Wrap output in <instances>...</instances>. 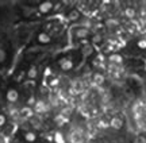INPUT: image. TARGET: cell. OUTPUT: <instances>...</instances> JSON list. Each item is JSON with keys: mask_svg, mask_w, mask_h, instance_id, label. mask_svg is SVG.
Masks as SVG:
<instances>
[{"mask_svg": "<svg viewBox=\"0 0 146 143\" xmlns=\"http://www.w3.org/2000/svg\"><path fill=\"white\" fill-rule=\"evenodd\" d=\"M7 126V115L0 112V128H3Z\"/></svg>", "mask_w": 146, "mask_h": 143, "instance_id": "obj_12", "label": "cell"}, {"mask_svg": "<svg viewBox=\"0 0 146 143\" xmlns=\"http://www.w3.org/2000/svg\"><path fill=\"white\" fill-rule=\"evenodd\" d=\"M108 124H110V130L114 131V132H120L126 127L125 119L120 115H118V113L108 115Z\"/></svg>", "mask_w": 146, "mask_h": 143, "instance_id": "obj_2", "label": "cell"}, {"mask_svg": "<svg viewBox=\"0 0 146 143\" xmlns=\"http://www.w3.org/2000/svg\"><path fill=\"white\" fill-rule=\"evenodd\" d=\"M5 99H7L10 105H15L16 103H18V100H19V92H18L15 88H11V89L7 90Z\"/></svg>", "mask_w": 146, "mask_h": 143, "instance_id": "obj_5", "label": "cell"}, {"mask_svg": "<svg viewBox=\"0 0 146 143\" xmlns=\"http://www.w3.org/2000/svg\"><path fill=\"white\" fill-rule=\"evenodd\" d=\"M142 38H143V39H145V41H146V32H145V34H143V35H142Z\"/></svg>", "mask_w": 146, "mask_h": 143, "instance_id": "obj_14", "label": "cell"}, {"mask_svg": "<svg viewBox=\"0 0 146 143\" xmlns=\"http://www.w3.org/2000/svg\"><path fill=\"white\" fill-rule=\"evenodd\" d=\"M35 41L36 43H39V45H49V43H52L53 38L45 31H39L38 34L35 35Z\"/></svg>", "mask_w": 146, "mask_h": 143, "instance_id": "obj_7", "label": "cell"}, {"mask_svg": "<svg viewBox=\"0 0 146 143\" xmlns=\"http://www.w3.org/2000/svg\"><path fill=\"white\" fill-rule=\"evenodd\" d=\"M22 138H23V140H25L26 143H36L38 142V139H39V136H38V134H36L35 131L27 130V131H23Z\"/></svg>", "mask_w": 146, "mask_h": 143, "instance_id": "obj_6", "label": "cell"}, {"mask_svg": "<svg viewBox=\"0 0 146 143\" xmlns=\"http://www.w3.org/2000/svg\"><path fill=\"white\" fill-rule=\"evenodd\" d=\"M53 140L56 143H66V139H65V134L62 131H56L53 134Z\"/></svg>", "mask_w": 146, "mask_h": 143, "instance_id": "obj_10", "label": "cell"}, {"mask_svg": "<svg viewBox=\"0 0 146 143\" xmlns=\"http://www.w3.org/2000/svg\"><path fill=\"white\" fill-rule=\"evenodd\" d=\"M74 58L68 55V57H62V58L58 59V68L62 70V72H70L74 68Z\"/></svg>", "mask_w": 146, "mask_h": 143, "instance_id": "obj_3", "label": "cell"}, {"mask_svg": "<svg viewBox=\"0 0 146 143\" xmlns=\"http://www.w3.org/2000/svg\"><path fill=\"white\" fill-rule=\"evenodd\" d=\"M65 139H66V143H87L88 142L87 130L84 126L72 124L65 132Z\"/></svg>", "mask_w": 146, "mask_h": 143, "instance_id": "obj_1", "label": "cell"}, {"mask_svg": "<svg viewBox=\"0 0 146 143\" xmlns=\"http://www.w3.org/2000/svg\"><path fill=\"white\" fill-rule=\"evenodd\" d=\"M36 76H38V68L33 65L31 68L29 69V72H27V77L30 80H34V78H36Z\"/></svg>", "mask_w": 146, "mask_h": 143, "instance_id": "obj_11", "label": "cell"}, {"mask_svg": "<svg viewBox=\"0 0 146 143\" xmlns=\"http://www.w3.org/2000/svg\"><path fill=\"white\" fill-rule=\"evenodd\" d=\"M80 18H81V14L77 10V7H73L72 10H69V12L66 14V20L69 22H80Z\"/></svg>", "mask_w": 146, "mask_h": 143, "instance_id": "obj_8", "label": "cell"}, {"mask_svg": "<svg viewBox=\"0 0 146 143\" xmlns=\"http://www.w3.org/2000/svg\"><path fill=\"white\" fill-rule=\"evenodd\" d=\"M5 55H7V54H5V50L0 47V64H3L5 61Z\"/></svg>", "mask_w": 146, "mask_h": 143, "instance_id": "obj_13", "label": "cell"}, {"mask_svg": "<svg viewBox=\"0 0 146 143\" xmlns=\"http://www.w3.org/2000/svg\"><path fill=\"white\" fill-rule=\"evenodd\" d=\"M130 143H146V134H133Z\"/></svg>", "mask_w": 146, "mask_h": 143, "instance_id": "obj_9", "label": "cell"}, {"mask_svg": "<svg viewBox=\"0 0 146 143\" xmlns=\"http://www.w3.org/2000/svg\"><path fill=\"white\" fill-rule=\"evenodd\" d=\"M53 10H56V4L52 1H42L36 5V11L41 14V15H47L50 14Z\"/></svg>", "mask_w": 146, "mask_h": 143, "instance_id": "obj_4", "label": "cell"}]
</instances>
